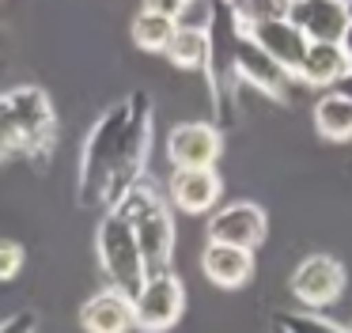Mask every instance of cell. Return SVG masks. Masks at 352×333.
<instances>
[{"label":"cell","mask_w":352,"mask_h":333,"mask_svg":"<svg viewBox=\"0 0 352 333\" xmlns=\"http://www.w3.org/2000/svg\"><path fill=\"white\" fill-rule=\"evenodd\" d=\"M125 118H129V98H118L87 129L84 148H80V166H76V204L80 208L107 212V193H110V182H114V171H118V155H122Z\"/></svg>","instance_id":"cell-1"},{"label":"cell","mask_w":352,"mask_h":333,"mask_svg":"<svg viewBox=\"0 0 352 333\" xmlns=\"http://www.w3.org/2000/svg\"><path fill=\"white\" fill-rule=\"evenodd\" d=\"M114 208L133 224L144 272L148 277L167 272L170 257H175V216H170V201L155 189V182H137Z\"/></svg>","instance_id":"cell-2"},{"label":"cell","mask_w":352,"mask_h":333,"mask_svg":"<svg viewBox=\"0 0 352 333\" xmlns=\"http://www.w3.org/2000/svg\"><path fill=\"white\" fill-rule=\"evenodd\" d=\"M95 261H99V272L107 277V284L114 288V292L129 295V299L148 280L144 261H140L137 235H133V224L118 208H107L99 219V227H95Z\"/></svg>","instance_id":"cell-3"},{"label":"cell","mask_w":352,"mask_h":333,"mask_svg":"<svg viewBox=\"0 0 352 333\" xmlns=\"http://www.w3.org/2000/svg\"><path fill=\"white\" fill-rule=\"evenodd\" d=\"M129 303H133V330L167 333L186 310V284L178 280L175 269L155 272V277H148L144 284H140V292L133 295Z\"/></svg>","instance_id":"cell-4"},{"label":"cell","mask_w":352,"mask_h":333,"mask_svg":"<svg viewBox=\"0 0 352 333\" xmlns=\"http://www.w3.org/2000/svg\"><path fill=\"white\" fill-rule=\"evenodd\" d=\"M8 98L16 106L19 129H23V159L46 163L57 144V114H54L50 95L42 87H34V83H23V87H12Z\"/></svg>","instance_id":"cell-5"},{"label":"cell","mask_w":352,"mask_h":333,"mask_svg":"<svg viewBox=\"0 0 352 333\" xmlns=\"http://www.w3.org/2000/svg\"><path fill=\"white\" fill-rule=\"evenodd\" d=\"M231 76H235V83H246V87L261 91V95H269L273 103H288L292 80H296V76L284 72L258 42H250L243 30H235V38H231Z\"/></svg>","instance_id":"cell-6"},{"label":"cell","mask_w":352,"mask_h":333,"mask_svg":"<svg viewBox=\"0 0 352 333\" xmlns=\"http://www.w3.org/2000/svg\"><path fill=\"white\" fill-rule=\"evenodd\" d=\"M344 265L333 254H307L303 261L292 269L288 292L303 310H322L344 295Z\"/></svg>","instance_id":"cell-7"},{"label":"cell","mask_w":352,"mask_h":333,"mask_svg":"<svg viewBox=\"0 0 352 333\" xmlns=\"http://www.w3.org/2000/svg\"><path fill=\"white\" fill-rule=\"evenodd\" d=\"M269 231V216L261 204L254 201H231L220 204L208 219V242H220V246H239V250H258L265 242Z\"/></svg>","instance_id":"cell-8"},{"label":"cell","mask_w":352,"mask_h":333,"mask_svg":"<svg viewBox=\"0 0 352 333\" xmlns=\"http://www.w3.org/2000/svg\"><path fill=\"white\" fill-rule=\"evenodd\" d=\"M220 151H223V133L212 121H178L167 133V159L175 171L216 166Z\"/></svg>","instance_id":"cell-9"},{"label":"cell","mask_w":352,"mask_h":333,"mask_svg":"<svg viewBox=\"0 0 352 333\" xmlns=\"http://www.w3.org/2000/svg\"><path fill=\"white\" fill-rule=\"evenodd\" d=\"M284 19L307 42H341L352 15L344 0H288V15Z\"/></svg>","instance_id":"cell-10"},{"label":"cell","mask_w":352,"mask_h":333,"mask_svg":"<svg viewBox=\"0 0 352 333\" xmlns=\"http://www.w3.org/2000/svg\"><path fill=\"white\" fill-rule=\"evenodd\" d=\"M223 193V182L216 174V166H197V171H170L167 182V201L175 208L201 216V212H212L216 201Z\"/></svg>","instance_id":"cell-11"},{"label":"cell","mask_w":352,"mask_h":333,"mask_svg":"<svg viewBox=\"0 0 352 333\" xmlns=\"http://www.w3.org/2000/svg\"><path fill=\"white\" fill-rule=\"evenodd\" d=\"M243 34L250 38V42H258L261 50H265L269 57H273L288 76H296V72H299V65H303V53H307V45H311L296 27H292L288 19H265V23H254V27H246Z\"/></svg>","instance_id":"cell-12"},{"label":"cell","mask_w":352,"mask_h":333,"mask_svg":"<svg viewBox=\"0 0 352 333\" xmlns=\"http://www.w3.org/2000/svg\"><path fill=\"white\" fill-rule=\"evenodd\" d=\"M80 325L84 333H129L133 330V303L129 295L114 292H95L91 299L80 307Z\"/></svg>","instance_id":"cell-13"},{"label":"cell","mask_w":352,"mask_h":333,"mask_svg":"<svg viewBox=\"0 0 352 333\" xmlns=\"http://www.w3.org/2000/svg\"><path fill=\"white\" fill-rule=\"evenodd\" d=\"M201 269L212 280L216 288H243L254 277V254L239 246H220V242H208L205 254H201Z\"/></svg>","instance_id":"cell-14"},{"label":"cell","mask_w":352,"mask_h":333,"mask_svg":"<svg viewBox=\"0 0 352 333\" xmlns=\"http://www.w3.org/2000/svg\"><path fill=\"white\" fill-rule=\"evenodd\" d=\"M349 57H344L341 42H311L303 53V65H299L296 80H303L307 87H333L344 72H349Z\"/></svg>","instance_id":"cell-15"},{"label":"cell","mask_w":352,"mask_h":333,"mask_svg":"<svg viewBox=\"0 0 352 333\" xmlns=\"http://www.w3.org/2000/svg\"><path fill=\"white\" fill-rule=\"evenodd\" d=\"M314 129H318V136H326L333 144L352 140V103L341 91H322L314 98Z\"/></svg>","instance_id":"cell-16"},{"label":"cell","mask_w":352,"mask_h":333,"mask_svg":"<svg viewBox=\"0 0 352 333\" xmlns=\"http://www.w3.org/2000/svg\"><path fill=\"white\" fill-rule=\"evenodd\" d=\"M269 333H349L341 322L303 307H276L269 318Z\"/></svg>","instance_id":"cell-17"},{"label":"cell","mask_w":352,"mask_h":333,"mask_svg":"<svg viewBox=\"0 0 352 333\" xmlns=\"http://www.w3.org/2000/svg\"><path fill=\"white\" fill-rule=\"evenodd\" d=\"M175 30H178L175 19H167V15H160V12H144V8H140L129 23V38L137 42V50H144V53H163L170 45V38H175Z\"/></svg>","instance_id":"cell-18"},{"label":"cell","mask_w":352,"mask_h":333,"mask_svg":"<svg viewBox=\"0 0 352 333\" xmlns=\"http://www.w3.org/2000/svg\"><path fill=\"white\" fill-rule=\"evenodd\" d=\"M163 57H167L175 68H205V61H208V30L178 27L175 38H170V45L163 50Z\"/></svg>","instance_id":"cell-19"},{"label":"cell","mask_w":352,"mask_h":333,"mask_svg":"<svg viewBox=\"0 0 352 333\" xmlns=\"http://www.w3.org/2000/svg\"><path fill=\"white\" fill-rule=\"evenodd\" d=\"M235 23V30H246L254 23H265V19H284L288 15V0H231L223 4Z\"/></svg>","instance_id":"cell-20"},{"label":"cell","mask_w":352,"mask_h":333,"mask_svg":"<svg viewBox=\"0 0 352 333\" xmlns=\"http://www.w3.org/2000/svg\"><path fill=\"white\" fill-rule=\"evenodd\" d=\"M8 159H23V129H19L8 91H4L0 95V163H8Z\"/></svg>","instance_id":"cell-21"},{"label":"cell","mask_w":352,"mask_h":333,"mask_svg":"<svg viewBox=\"0 0 352 333\" xmlns=\"http://www.w3.org/2000/svg\"><path fill=\"white\" fill-rule=\"evenodd\" d=\"M23 269V246L16 239H0V280H12Z\"/></svg>","instance_id":"cell-22"},{"label":"cell","mask_w":352,"mask_h":333,"mask_svg":"<svg viewBox=\"0 0 352 333\" xmlns=\"http://www.w3.org/2000/svg\"><path fill=\"white\" fill-rule=\"evenodd\" d=\"M34 322H38L34 310H16L12 318L0 322V333H34Z\"/></svg>","instance_id":"cell-23"},{"label":"cell","mask_w":352,"mask_h":333,"mask_svg":"<svg viewBox=\"0 0 352 333\" xmlns=\"http://www.w3.org/2000/svg\"><path fill=\"white\" fill-rule=\"evenodd\" d=\"M182 4L186 0H144V12H160L167 19H178L182 15Z\"/></svg>","instance_id":"cell-24"},{"label":"cell","mask_w":352,"mask_h":333,"mask_svg":"<svg viewBox=\"0 0 352 333\" xmlns=\"http://www.w3.org/2000/svg\"><path fill=\"white\" fill-rule=\"evenodd\" d=\"M329 91H341V95H344V98H349V103H352V68H349V72H344L341 80H337L333 87H329Z\"/></svg>","instance_id":"cell-25"},{"label":"cell","mask_w":352,"mask_h":333,"mask_svg":"<svg viewBox=\"0 0 352 333\" xmlns=\"http://www.w3.org/2000/svg\"><path fill=\"white\" fill-rule=\"evenodd\" d=\"M341 50H344V57H349V65H352V19H349V27H344V34H341Z\"/></svg>","instance_id":"cell-26"},{"label":"cell","mask_w":352,"mask_h":333,"mask_svg":"<svg viewBox=\"0 0 352 333\" xmlns=\"http://www.w3.org/2000/svg\"><path fill=\"white\" fill-rule=\"evenodd\" d=\"M344 4H349V15H352V0H344Z\"/></svg>","instance_id":"cell-27"},{"label":"cell","mask_w":352,"mask_h":333,"mask_svg":"<svg viewBox=\"0 0 352 333\" xmlns=\"http://www.w3.org/2000/svg\"><path fill=\"white\" fill-rule=\"evenodd\" d=\"M216 4H231V0H216Z\"/></svg>","instance_id":"cell-28"},{"label":"cell","mask_w":352,"mask_h":333,"mask_svg":"<svg viewBox=\"0 0 352 333\" xmlns=\"http://www.w3.org/2000/svg\"><path fill=\"white\" fill-rule=\"evenodd\" d=\"M344 330H349V333H352V322H349V325H344Z\"/></svg>","instance_id":"cell-29"}]
</instances>
